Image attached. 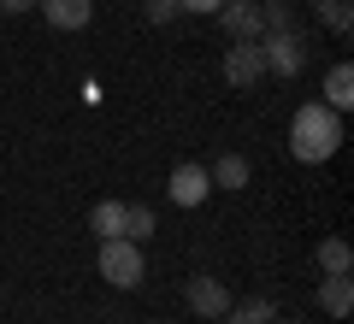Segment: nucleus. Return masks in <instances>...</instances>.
I'll return each mask as SVG.
<instances>
[{
    "mask_svg": "<svg viewBox=\"0 0 354 324\" xmlns=\"http://www.w3.org/2000/svg\"><path fill=\"white\" fill-rule=\"evenodd\" d=\"M36 6L48 12L53 30H83L88 18H95V6H88V0H36Z\"/></svg>",
    "mask_w": 354,
    "mask_h": 324,
    "instance_id": "6e6552de",
    "label": "nucleus"
},
{
    "mask_svg": "<svg viewBox=\"0 0 354 324\" xmlns=\"http://www.w3.org/2000/svg\"><path fill=\"white\" fill-rule=\"evenodd\" d=\"M183 295H189V312H195V318H225V312H230V289L218 283V277H189Z\"/></svg>",
    "mask_w": 354,
    "mask_h": 324,
    "instance_id": "423d86ee",
    "label": "nucleus"
},
{
    "mask_svg": "<svg viewBox=\"0 0 354 324\" xmlns=\"http://www.w3.org/2000/svg\"><path fill=\"white\" fill-rule=\"evenodd\" d=\"M101 277H106L113 289H136L142 277H148L142 242H130V236H106V242H101Z\"/></svg>",
    "mask_w": 354,
    "mask_h": 324,
    "instance_id": "f03ea898",
    "label": "nucleus"
},
{
    "mask_svg": "<svg viewBox=\"0 0 354 324\" xmlns=\"http://www.w3.org/2000/svg\"><path fill=\"white\" fill-rule=\"evenodd\" d=\"M165 195L177 200V207H201L207 195H213V177H207V165H177L171 171V189Z\"/></svg>",
    "mask_w": 354,
    "mask_h": 324,
    "instance_id": "0eeeda50",
    "label": "nucleus"
},
{
    "mask_svg": "<svg viewBox=\"0 0 354 324\" xmlns=\"http://www.w3.org/2000/svg\"><path fill=\"white\" fill-rule=\"evenodd\" d=\"M218 324H272V301H260V295H254V301H242V307L230 301V312H225Z\"/></svg>",
    "mask_w": 354,
    "mask_h": 324,
    "instance_id": "2eb2a0df",
    "label": "nucleus"
},
{
    "mask_svg": "<svg viewBox=\"0 0 354 324\" xmlns=\"http://www.w3.org/2000/svg\"><path fill=\"white\" fill-rule=\"evenodd\" d=\"M225 0H177V12H195V18H207V12H218Z\"/></svg>",
    "mask_w": 354,
    "mask_h": 324,
    "instance_id": "a211bd4d",
    "label": "nucleus"
},
{
    "mask_svg": "<svg viewBox=\"0 0 354 324\" xmlns=\"http://www.w3.org/2000/svg\"><path fill=\"white\" fill-rule=\"evenodd\" d=\"M88 230H95V236H124V200H101V207L88 212Z\"/></svg>",
    "mask_w": 354,
    "mask_h": 324,
    "instance_id": "ddd939ff",
    "label": "nucleus"
},
{
    "mask_svg": "<svg viewBox=\"0 0 354 324\" xmlns=\"http://www.w3.org/2000/svg\"><path fill=\"white\" fill-rule=\"evenodd\" d=\"M348 265H354V248L342 236H325L319 242V271L325 277H348Z\"/></svg>",
    "mask_w": 354,
    "mask_h": 324,
    "instance_id": "1a4fd4ad",
    "label": "nucleus"
},
{
    "mask_svg": "<svg viewBox=\"0 0 354 324\" xmlns=\"http://www.w3.org/2000/svg\"><path fill=\"white\" fill-rule=\"evenodd\" d=\"M142 12H148L153 24H171V18H177V0H142Z\"/></svg>",
    "mask_w": 354,
    "mask_h": 324,
    "instance_id": "f3484780",
    "label": "nucleus"
},
{
    "mask_svg": "<svg viewBox=\"0 0 354 324\" xmlns=\"http://www.w3.org/2000/svg\"><path fill=\"white\" fill-rule=\"evenodd\" d=\"M348 100H354V71H348V65H330V71H325V106L342 113Z\"/></svg>",
    "mask_w": 354,
    "mask_h": 324,
    "instance_id": "9b49d317",
    "label": "nucleus"
},
{
    "mask_svg": "<svg viewBox=\"0 0 354 324\" xmlns=\"http://www.w3.org/2000/svg\"><path fill=\"white\" fill-rule=\"evenodd\" d=\"M337 148H342V113H330V106H319V100L295 106V118H290V153L295 160L301 165H325Z\"/></svg>",
    "mask_w": 354,
    "mask_h": 324,
    "instance_id": "f257e3e1",
    "label": "nucleus"
},
{
    "mask_svg": "<svg viewBox=\"0 0 354 324\" xmlns=\"http://www.w3.org/2000/svg\"><path fill=\"white\" fill-rule=\"evenodd\" d=\"M124 236H130V242L153 236V207H124Z\"/></svg>",
    "mask_w": 354,
    "mask_h": 324,
    "instance_id": "dca6fc26",
    "label": "nucleus"
},
{
    "mask_svg": "<svg viewBox=\"0 0 354 324\" xmlns=\"http://www.w3.org/2000/svg\"><path fill=\"white\" fill-rule=\"evenodd\" d=\"M319 307H325L330 318H348V307H354L348 277H325V283H319Z\"/></svg>",
    "mask_w": 354,
    "mask_h": 324,
    "instance_id": "9d476101",
    "label": "nucleus"
},
{
    "mask_svg": "<svg viewBox=\"0 0 354 324\" xmlns=\"http://www.w3.org/2000/svg\"><path fill=\"white\" fill-rule=\"evenodd\" d=\"M260 53H266V71H278V77H295V71L307 65L295 24H290V30H266V36H260Z\"/></svg>",
    "mask_w": 354,
    "mask_h": 324,
    "instance_id": "7ed1b4c3",
    "label": "nucleus"
},
{
    "mask_svg": "<svg viewBox=\"0 0 354 324\" xmlns=\"http://www.w3.org/2000/svg\"><path fill=\"white\" fill-rule=\"evenodd\" d=\"M218 18H225L230 41H260L266 36V18H260V0H225L218 6Z\"/></svg>",
    "mask_w": 354,
    "mask_h": 324,
    "instance_id": "39448f33",
    "label": "nucleus"
},
{
    "mask_svg": "<svg viewBox=\"0 0 354 324\" xmlns=\"http://www.w3.org/2000/svg\"><path fill=\"white\" fill-rule=\"evenodd\" d=\"M260 77H266L260 41H236V48H225V83H230V88H254Z\"/></svg>",
    "mask_w": 354,
    "mask_h": 324,
    "instance_id": "20e7f679",
    "label": "nucleus"
},
{
    "mask_svg": "<svg viewBox=\"0 0 354 324\" xmlns=\"http://www.w3.org/2000/svg\"><path fill=\"white\" fill-rule=\"evenodd\" d=\"M36 0H0V12H30Z\"/></svg>",
    "mask_w": 354,
    "mask_h": 324,
    "instance_id": "6ab92c4d",
    "label": "nucleus"
},
{
    "mask_svg": "<svg viewBox=\"0 0 354 324\" xmlns=\"http://www.w3.org/2000/svg\"><path fill=\"white\" fill-rule=\"evenodd\" d=\"M313 12H319V24L337 30V36L354 30V0H313Z\"/></svg>",
    "mask_w": 354,
    "mask_h": 324,
    "instance_id": "4468645a",
    "label": "nucleus"
},
{
    "mask_svg": "<svg viewBox=\"0 0 354 324\" xmlns=\"http://www.w3.org/2000/svg\"><path fill=\"white\" fill-rule=\"evenodd\" d=\"M207 177H213L218 189H248V160H242V153H218Z\"/></svg>",
    "mask_w": 354,
    "mask_h": 324,
    "instance_id": "f8f14e48",
    "label": "nucleus"
}]
</instances>
